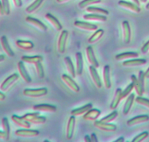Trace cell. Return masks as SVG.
Wrapping results in <instances>:
<instances>
[{
    "label": "cell",
    "instance_id": "9c48e42d",
    "mask_svg": "<svg viewBox=\"0 0 149 142\" xmlns=\"http://www.w3.org/2000/svg\"><path fill=\"white\" fill-rule=\"evenodd\" d=\"M74 26L78 29L86 31H96L97 29V26L90 22H86V21H75L74 22Z\"/></svg>",
    "mask_w": 149,
    "mask_h": 142
},
{
    "label": "cell",
    "instance_id": "6f0895ef",
    "mask_svg": "<svg viewBox=\"0 0 149 142\" xmlns=\"http://www.w3.org/2000/svg\"><path fill=\"white\" fill-rule=\"evenodd\" d=\"M5 59V56L2 55V54H1V55H0V62H3Z\"/></svg>",
    "mask_w": 149,
    "mask_h": 142
},
{
    "label": "cell",
    "instance_id": "83f0119b",
    "mask_svg": "<svg viewBox=\"0 0 149 142\" xmlns=\"http://www.w3.org/2000/svg\"><path fill=\"white\" fill-rule=\"evenodd\" d=\"M75 59H76V74L78 76H81L84 70V59L83 55L81 52H77L75 54Z\"/></svg>",
    "mask_w": 149,
    "mask_h": 142
},
{
    "label": "cell",
    "instance_id": "f1b7e54d",
    "mask_svg": "<svg viewBox=\"0 0 149 142\" xmlns=\"http://www.w3.org/2000/svg\"><path fill=\"white\" fill-rule=\"evenodd\" d=\"M134 99H135V96H134V94H130L127 97V100H126L125 103L124 105V108H123V114L124 116H127L130 113V110L132 107Z\"/></svg>",
    "mask_w": 149,
    "mask_h": 142
},
{
    "label": "cell",
    "instance_id": "30bf717a",
    "mask_svg": "<svg viewBox=\"0 0 149 142\" xmlns=\"http://www.w3.org/2000/svg\"><path fill=\"white\" fill-rule=\"evenodd\" d=\"M122 31L124 43L126 44H129L131 41L132 32L130 23L128 21H124L122 22Z\"/></svg>",
    "mask_w": 149,
    "mask_h": 142
},
{
    "label": "cell",
    "instance_id": "d6a6232c",
    "mask_svg": "<svg viewBox=\"0 0 149 142\" xmlns=\"http://www.w3.org/2000/svg\"><path fill=\"white\" fill-rule=\"evenodd\" d=\"M2 125L3 128V131L5 134V141H9L10 137V126L9 120L6 117H4L2 120Z\"/></svg>",
    "mask_w": 149,
    "mask_h": 142
},
{
    "label": "cell",
    "instance_id": "f6af8a7d",
    "mask_svg": "<svg viewBox=\"0 0 149 142\" xmlns=\"http://www.w3.org/2000/svg\"><path fill=\"white\" fill-rule=\"evenodd\" d=\"M145 78H146V77H145V73L143 72V71H142V70H140V72H139L138 78H137V79H138V81L139 83H140V86L142 87V88L144 89V90H145Z\"/></svg>",
    "mask_w": 149,
    "mask_h": 142
},
{
    "label": "cell",
    "instance_id": "5b68a950",
    "mask_svg": "<svg viewBox=\"0 0 149 142\" xmlns=\"http://www.w3.org/2000/svg\"><path fill=\"white\" fill-rule=\"evenodd\" d=\"M15 135L18 137L33 138L39 136L40 132L39 130H31L30 128H22L15 130Z\"/></svg>",
    "mask_w": 149,
    "mask_h": 142
},
{
    "label": "cell",
    "instance_id": "44dd1931",
    "mask_svg": "<svg viewBox=\"0 0 149 142\" xmlns=\"http://www.w3.org/2000/svg\"><path fill=\"white\" fill-rule=\"evenodd\" d=\"M102 76L104 87L106 89L109 90L111 88V80H110V67L107 64L103 68Z\"/></svg>",
    "mask_w": 149,
    "mask_h": 142
},
{
    "label": "cell",
    "instance_id": "e575fe53",
    "mask_svg": "<svg viewBox=\"0 0 149 142\" xmlns=\"http://www.w3.org/2000/svg\"><path fill=\"white\" fill-rule=\"evenodd\" d=\"M104 30L102 29H97V30L95 31V32L88 38V42L90 44H93V43H97L99 40H100V38L103 36V34H104Z\"/></svg>",
    "mask_w": 149,
    "mask_h": 142
},
{
    "label": "cell",
    "instance_id": "d4e9b609",
    "mask_svg": "<svg viewBox=\"0 0 149 142\" xmlns=\"http://www.w3.org/2000/svg\"><path fill=\"white\" fill-rule=\"evenodd\" d=\"M100 114H101V111L100 110L92 108L88 110L85 114H84L83 118L85 120H87V121H95L98 119Z\"/></svg>",
    "mask_w": 149,
    "mask_h": 142
},
{
    "label": "cell",
    "instance_id": "6da1fadb",
    "mask_svg": "<svg viewBox=\"0 0 149 142\" xmlns=\"http://www.w3.org/2000/svg\"><path fill=\"white\" fill-rule=\"evenodd\" d=\"M23 117L30 124L42 125L45 124L47 121L46 117L40 116L39 113H27L24 114Z\"/></svg>",
    "mask_w": 149,
    "mask_h": 142
},
{
    "label": "cell",
    "instance_id": "cb8c5ba5",
    "mask_svg": "<svg viewBox=\"0 0 149 142\" xmlns=\"http://www.w3.org/2000/svg\"><path fill=\"white\" fill-rule=\"evenodd\" d=\"M11 120L16 125L19 126L22 128H30V127H31L30 123L27 122L23 117H19L18 115L13 114L11 117Z\"/></svg>",
    "mask_w": 149,
    "mask_h": 142
},
{
    "label": "cell",
    "instance_id": "ba28073f",
    "mask_svg": "<svg viewBox=\"0 0 149 142\" xmlns=\"http://www.w3.org/2000/svg\"><path fill=\"white\" fill-rule=\"evenodd\" d=\"M118 5L121 8H124L126 10L131 11V12L134 13H139L141 11V9L138 5H137L134 3H132V2H127L124 0H120L118 2Z\"/></svg>",
    "mask_w": 149,
    "mask_h": 142
},
{
    "label": "cell",
    "instance_id": "680465c9",
    "mask_svg": "<svg viewBox=\"0 0 149 142\" xmlns=\"http://www.w3.org/2000/svg\"><path fill=\"white\" fill-rule=\"evenodd\" d=\"M132 1L133 2V3L136 4V5H138V6L140 5V1H139V0H132Z\"/></svg>",
    "mask_w": 149,
    "mask_h": 142
},
{
    "label": "cell",
    "instance_id": "8d00e7d4",
    "mask_svg": "<svg viewBox=\"0 0 149 142\" xmlns=\"http://www.w3.org/2000/svg\"><path fill=\"white\" fill-rule=\"evenodd\" d=\"M86 11L90 13H97V14H101V15H109V12L105 9L103 8H98V7L95 6H89L86 8Z\"/></svg>",
    "mask_w": 149,
    "mask_h": 142
},
{
    "label": "cell",
    "instance_id": "7a4b0ae2",
    "mask_svg": "<svg viewBox=\"0 0 149 142\" xmlns=\"http://www.w3.org/2000/svg\"><path fill=\"white\" fill-rule=\"evenodd\" d=\"M48 93V90L46 88H39V89H25L23 91V94L26 97L37 98L41 97L46 95Z\"/></svg>",
    "mask_w": 149,
    "mask_h": 142
},
{
    "label": "cell",
    "instance_id": "d590c367",
    "mask_svg": "<svg viewBox=\"0 0 149 142\" xmlns=\"http://www.w3.org/2000/svg\"><path fill=\"white\" fill-rule=\"evenodd\" d=\"M43 2L44 0H34L29 6H28L26 8V13H34V11L37 10L42 5Z\"/></svg>",
    "mask_w": 149,
    "mask_h": 142
},
{
    "label": "cell",
    "instance_id": "816d5d0a",
    "mask_svg": "<svg viewBox=\"0 0 149 142\" xmlns=\"http://www.w3.org/2000/svg\"><path fill=\"white\" fill-rule=\"evenodd\" d=\"M84 141H86V142H91V137H90L89 136H88V135L85 136V137H84Z\"/></svg>",
    "mask_w": 149,
    "mask_h": 142
},
{
    "label": "cell",
    "instance_id": "ab89813d",
    "mask_svg": "<svg viewBox=\"0 0 149 142\" xmlns=\"http://www.w3.org/2000/svg\"><path fill=\"white\" fill-rule=\"evenodd\" d=\"M34 66H35V70L38 78H43L44 76H45V71H44V68L42 64V62L37 63V64H34Z\"/></svg>",
    "mask_w": 149,
    "mask_h": 142
},
{
    "label": "cell",
    "instance_id": "ffe728a7",
    "mask_svg": "<svg viewBox=\"0 0 149 142\" xmlns=\"http://www.w3.org/2000/svg\"><path fill=\"white\" fill-rule=\"evenodd\" d=\"M122 100V90L121 89L118 88L115 92L113 98L112 100L111 103H110V108L111 110H116V108L118 107L119 103Z\"/></svg>",
    "mask_w": 149,
    "mask_h": 142
},
{
    "label": "cell",
    "instance_id": "ac0fdd59",
    "mask_svg": "<svg viewBox=\"0 0 149 142\" xmlns=\"http://www.w3.org/2000/svg\"><path fill=\"white\" fill-rule=\"evenodd\" d=\"M0 43L2 45V48L3 49V51H5V54L8 56L9 57H13L15 56L13 51L11 48L9 42H8V40L6 36L3 35L0 38Z\"/></svg>",
    "mask_w": 149,
    "mask_h": 142
},
{
    "label": "cell",
    "instance_id": "4fadbf2b",
    "mask_svg": "<svg viewBox=\"0 0 149 142\" xmlns=\"http://www.w3.org/2000/svg\"><path fill=\"white\" fill-rule=\"evenodd\" d=\"M33 110L39 112L53 113L56 111V106L50 104H37L33 106Z\"/></svg>",
    "mask_w": 149,
    "mask_h": 142
},
{
    "label": "cell",
    "instance_id": "52a82bcc",
    "mask_svg": "<svg viewBox=\"0 0 149 142\" xmlns=\"http://www.w3.org/2000/svg\"><path fill=\"white\" fill-rule=\"evenodd\" d=\"M94 126L96 128L105 132H114L117 129V126L116 125L111 124V123L103 122L100 120H98V121L95 120L94 123Z\"/></svg>",
    "mask_w": 149,
    "mask_h": 142
},
{
    "label": "cell",
    "instance_id": "f35d334b",
    "mask_svg": "<svg viewBox=\"0 0 149 142\" xmlns=\"http://www.w3.org/2000/svg\"><path fill=\"white\" fill-rule=\"evenodd\" d=\"M117 117H118V112H117L116 111H113L107 116L102 118L101 120H100V121L103 122L110 123L113 121H114V120L117 118Z\"/></svg>",
    "mask_w": 149,
    "mask_h": 142
},
{
    "label": "cell",
    "instance_id": "7402d4cb",
    "mask_svg": "<svg viewBox=\"0 0 149 142\" xmlns=\"http://www.w3.org/2000/svg\"><path fill=\"white\" fill-rule=\"evenodd\" d=\"M92 108L93 105L91 103H88V104L85 105V106H83L81 107H79V108L72 110L70 114H71L72 116H74V117H79V116L85 114L88 110H90Z\"/></svg>",
    "mask_w": 149,
    "mask_h": 142
},
{
    "label": "cell",
    "instance_id": "836d02e7",
    "mask_svg": "<svg viewBox=\"0 0 149 142\" xmlns=\"http://www.w3.org/2000/svg\"><path fill=\"white\" fill-rule=\"evenodd\" d=\"M131 80H132V83L133 85H134V89L135 90L136 93L137 94V95L138 96L143 95V93H144L145 92V90L142 88V87L140 86L137 77H136L135 76L132 75L131 76Z\"/></svg>",
    "mask_w": 149,
    "mask_h": 142
},
{
    "label": "cell",
    "instance_id": "c3c4849f",
    "mask_svg": "<svg viewBox=\"0 0 149 142\" xmlns=\"http://www.w3.org/2000/svg\"><path fill=\"white\" fill-rule=\"evenodd\" d=\"M91 142H97L98 141V139H97V136H96L94 133H92V134L91 135Z\"/></svg>",
    "mask_w": 149,
    "mask_h": 142
},
{
    "label": "cell",
    "instance_id": "9f6ffc18",
    "mask_svg": "<svg viewBox=\"0 0 149 142\" xmlns=\"http://www.w3.org/2000/svg\"><path fill=\"white\" fill-rule=\"evenodd\" d=\"M145 77H146V78H149V67L145 72Z\"/></svg>",
    "mask_w": 149,
    "mask_h": 142
},
{
    "label": "cell",
    "instance_id": "5bb4252c",
    "mask_svg": "<svg viewBox=\"0 0 149 142\" xmlns=\"http://www.w3.org/2000/svg\"><path fill=\"white\" fill-rule=\"evenodd\" d=\"M26 21L27 23H29V24H31V25L35 27L36 28H37L38 29H40L42 31H46L47 29H48V27H46V25L44 23L40 21L39 19H37V18H33V17L27 16L26 18Z\"/></svg>",
    "mask_w": 149,
    "mask_h": 142
},
{
    "label": "cell",
    "instance_id": "484cf974",
    "mask_svg": "<svg viewBox=\"0 0 149 142\" xmlns=\"http://www.w3.org/2000/svg\"><path fill=\"white\" fill-rule=\"evenodd\" d=\"M83 18L86 21H100V22H105L107 21V17H106V15L97 13H90L84 15L83 16Z\"/></svg>",
    "mask_w": 149,
    "mask_h": 142
},
{
    "label": "cell",
    "instance_id": "e0dca14e",
    "mask_svg": "<svg viewBox=\"0 0 149 142\" xmlns=\"http://www.w3.org/2000/svg\"><path fill=\"white\" fill-rule=\"evenodd\" d=\"M147 63V61L145 59H127L126 61L123 62L122 64L124 67H138V66L144 65Z\"/></svg>",
    "mask_w": 149,
    "mask_h": 142
},
{
    "label": "cell",
    "instance_id": "94428289",
    "mask_svg": "<svg viewBox=\"0 0 149 142\" xmlns=\"http://www.w3.org/2000/svg\"><path fill=\"white\" fill-rule=\"evenodd\" d=\"M142 2H143V3H145V2H146L148 1V0H140Z\"/></svg>",
    "mask_w": 149,
    "mask_h": 142
},
{
    "label": "cell",
    "instance_id": "f546056e",
    "mask_svg": "<svg viewBox=\"0 0 149 142\" xmlns=\"http://www.w3.org/2000/svg\"><path fill=\"white\" fill-rule=\"evenodd\" d=\"M138 54L137 52H124L121 53V54H117L115 57V59L118 61H122V60H127V59H131L137 58L138 57Z\"/></svg>",
    "mask_w": 149,
    "mask_h": 142
},
{
    "label": "cell",
    "instance_id": "4dcf8cb0",
    "mask_svg": "<svg viewBox=\"0 0 149 142\" xmlns=\"http://www.w3.org/2000/svg\"><path fill=\"white\" fill-rule=\"evenodd\" d=\"M64 63H65L66 67L68 71L70 76H71L73 78L76 76V70L74 69V64H73L72 61L70 57H66L64 59Z\"/></svg>",
    "mask_w": 149,
    "mask_h": 142
},
{
    "label": "cell",
    "instance_id": "74e56055",
    "mask_svg": "<svg viewBox=\"0 0 149 142\" xmlns=\"http://www.w3.org/2000/svg\"><path fill=\"white\" fill-rule=\"evenodd\" d=\"M102 2V0H83L78 4V7L81 9H84L89 6H92L93 5L99 4Z\"/></svg>",
    "mask_w": 149,
    "mask_h": 142
},
{
    "label": "cell",
    "instance_id": "9a60e30c",
    "mask_svg": "<svg viewBox=\"0 0 149 142\" xmlns=\"http://www.w3.org/2000/svg\"><path fill=\"white\" fill-rule=\"evenodd\" d=\"M149 121V117L148 115H140L130 119L127 122V125L129 127L137 125L143 124Z\"/></svg>",
    "mask_w": 149,
    "mask_h": 142
},
{
    "label": "cell",
    "instance_id": "7bdbcfd3",
    "mask_svg": "<svg viewBox=\"0 0 149 142\" xmlns=\"http://www.w3.org/2000/svg\"><path fill=\"white\" fill-rule=\"evenodd\" d=\"M4 10V15H9L10 13V5L9 0H1Z\"/></svg>",
    "mask_w": 149,
    "mask_h": 142
},
{
    "label": "cell",
    "instance_id": "f907efd6",
    "mask_svg": "<svg viewBox=\"0 0 149 142\" xmlns=\"http://www.w3.org/2000/svg\"><path fill=\"white\" fill-rule=\"evenodd\" d=\"M5 134L4 133V131H2V130H0V139H3V140L5 141Z\"/></svg>",
    "mask_w": 149,
    "mask_h": 142
},
{
    "label": "cell",
    "instance_id": "8fae6325",
    "mask_svg": "<svg viewBox=\"0 0 149 142\" xmlns=\"http://www.w3.org/2000/svg\"><path fill=\"white\" fill-rule=\"evenodd\" d=\"M88 70H89L90 76H91V78L94 82V85L96 86L97 89L101 88L102 87V84L101 79H100V77L99 76L98 72H97V68L94 67V66L90 65L88 67Z\"/></svg>",
    "mask_w": 149,
    "mask_h": 142
},
{
    "label": "cell",
    "instance_id": "ee69618b",
    "mask_svg": "<svg viewBox=\"0 0 149 142\" xmlns=\"http://www.w3.org/2000/svg\"><path fill=\"white\" fill-rule=\"evenodd\" d=\"M133 89H134V85H133L132 83H131V84H130L127 87H126L125 90H122V99L126 98V97H128V96L131 94Z\"/></svg>",
    "mask_w": 149,
    "mask_h": 142
},
{
    "label": "cell",
    "instance_id": "bcb514c9",
    "mask_svg": "<svg viewBox=\"0 0 149 142\" xmlns=\"http://www.w3.org/2000/svg\"><path fill=\"white\" fill-rule=\"evenodd\" d=\"M148 51H149V41H148V42H146V43L143 45V46L142 47L141 52L145 54H146V53L148 52Z\"/></svg>",
    "mask_w": 149,
    "mask_h": 142
},
{
    "label": "cell",
    "instance_id": "f5cc1de1",
    "mask_svg": "<svg viewBox=\"0 0 149 142\" xmlns=\"http://www.w3.org/2000/svg\"><path fill=\"white\" fill-rule=\"evenodd\" d=\"M0 15H4V10H3V8H2V5L1 0H0Z\"/></svg>",
    "mask_w": 149,
    "mask_h": 142
},
{
    "label": "cell",
    "instance_id": "91938a15",
    "mask_svg": "<svg viewBox=\"0 0 149 142\" xmlns=\"http://www.w3.org/2000/svg\"><path fill=\"white\" fill-rule=\"evenodd\" d=\"M146 9L148 10H149V2H148V3L147 4V5H146Z\"/></svg>",
    "mask_w": 149,
    "mask_h": 142
},
{
    "label": "cell",
    "instance_id": "2e32d148",
    "mask_svg": "<svg viewBox=\"0 0 149 142\" xmlns=\"http://www.w3.org/2000/svg\"><path fill=\"white\" fill-rule=\"evenodd\" d=\"M18 70L19 72L20 75H21L22 79L25 81L27 84H29L31 82V78L30 77L29 74L27 72L26 69L25 65H24V62L23 61L18 62Z\"/></svg>",
    "mask_w": 149,
    "mask_h": 142
},
{
    "label": "cell",
    "instance_id": "d6986e66",
    "mask_svg": "<svg viewBox=\"0 0 149 142\" xmlns=\"http://www.w3.org/2000/svg\"><path fill=\"white\" fill-rule=\"evenodd\" d=\"M86 57L90 64L94 66L96 68L100 67V64H99L98 61H97V58H96L92 46H90L89 45V46L87 47L86 49Z\"/></svg>",
    "mask_w": 149,
    "mask_h": 142
},
{
    "label": "cell",
    "instance_id": "681fc988",
    "mask_svg": "<svg viewBox=\"0 0 149 142\" xmlns=\"http://www.w3.org/2000/svg\"><path fill=\"white\" fill-rule=\"evenodd\" d=\"M5 98H6V96H5V94H4L2 92L0 91V101H4V100H5Z\"/></svg>",
    "mask_w": 149,
    "mask_h": 142
},
{
    "label": "cell",
    "instance_id": "3957f363",
    "mask_svg": "<svg viewBox=\"0 0 149 142\" xmlns=\"http://www.w3.org/2000/svg\"><path fill=\"white\" fill-rule=\"evenodd\" d=\"M61 80H62L63 82L67 85V87H68L69 89H70L72 91L76 93L79 92V86H78V84L74 81V80L73 79V78L71 76L67 75V74H63V75L61 76Z\"/></svg>",
    "mask_w": 149,
    "mask_h": 142
},
{
    "label": "cell",
    "instance_id": "b9f144b4",
    "mask_svg": "<svg viewBox=\"0 0 149 142\" xmlns=\"http://www.w3.org/2000/svg\"><path fill=\"white\" fill-rule=\"evenodd\" d=\"M148 136H149L148 132H147V131L143 132L142 133H140V134L137 135V136H135V137L132 139V142H142V141H143L145 139H147V138L148 137Z\"/></svg>",
    "mask_w": 149,
    "mask_h": 142
},
{
    "label": "cell",
    "instance_id": "277c9868",
    "mask_svg": "<svg viewBox=\"0 0 149 142\" xmlns=\"http://www.w3.org/2000/svg\"><path fill=\"white\" fill-rule=\"evenodd\" d=\"M19 79V76L18 73H13L8 76L2 84L0 85V90L2 92H6Z\"/></svg>",
    "mask_w": 149,
    "mask_h": 142
},
{
    "label": "cell",
    "instance_id": "11a10c76",
    "mask_svg": "<svg viewBox=\"0 0 149 142\" xmlns=\"http://www.w3.org/2000/svg\"><path fill=\"white\" fill-rule=\"evenodd\" d=\"M115 142H124V137H119L118 139L114 141Z\"/></svg>",
    "mask_w": 149,
    "mask_h": 142
},
{
    "label": "cell",
    "instance_id": "60d3db41",
    "mask_svg": "<svg viewBox=\"0 0 149 142\" xmlns=\"http://www.w3.org/2000/svg\"><path fill=\"white\" fill-rule=\"evenodd\" d=\"M135 101L137 104L140 105V106H143L144 107H146V108H149V100L147 98H145V97H143L142 96H138V97H136Z\"/></svg>",
    "mask_w": 149,
    "mask_h": 142
},
{
    "label": "cell",
    "instance_id": "8992f818",
    "mask_svg": "<svg viewBox=\"0 0 149 142\" xmlns=\"http://www.w3.org/2000/svg\"><path fill=\"white\" fill-rule=\"evenodd\" d=\"M69 36V32L67 30H63L61 32L57 43V51L60 54H64L66 50V43Z\"/></svg>",
    "mask_w": 149,
    "mask_h": 142
},
{
    "label": "cell",
    "instance_id": "603a6c76",
    "mask_svg": "<svg viewBox=\"0 0 149 142\" xmlns=\"http://www.w3.org/2000/svg\"><path fill=\"white\" fill-rule=\"evenodd\" d=\"M45 18H46L47 21L54 27V28L56 30H57V31H61V30L62 29V25H61L60 21L58 20V18H56L54 15L48 13L45 14Z\"/></svg>",
    "mask_w": 149,
    "mask_h": 142
},
{
    "label": "cell",
    "instance_id": "7c38bea8",
    "mask_svg": "<svg viewBox=\"0 0 149 142\" xmlns=\"http://www.w3.org/2000/svg\"><path fill=\"white\" fill-rule=\"evenodd\" d=\"M75 117L71 116L69 118L67 125V129H66V137L68 140H71L73 137L74 131V127H75Z\"/></svg>",
    "mask_w": 149,
    "mask_h": 142
},
{
    "label": "cell",
    "instance_id": "db71d44e",
    "mask_svg": "<svg viewBox=\"0 0 149 142\" xmlns=\"http://www.w3.org/2000/svg\"><path fill=\"white\" fill-rule=\"evenodd\" d=\"M69 1H70V0H56V2H58V4H64L69 2Z\"/></svg>",
    "mask_w": 149,
    "mask_h": 142
},
{
    "label": "cell",
    "instance_id": "1f68e13d",
    "mask_svg": "<svg viewBox=\"0 0 149 142\" xmlns=\"http://www.w3.org/2000/svg\"><path fill=\"white\" fill-rule=\"evenodd\" d=\"M16 46L20 49L25 50V51H29L34 48V43L29 41H22V40H18L15 42Z\"/></svg>",
    "mask_w": 149,
    "mask_h": 142
},
{
    "label": "cell",
    "instance_id": "7dc6e473",
    "mask_svg": "<svg viewBox=\"0 0 149 142\" xmlns=\"http://www.w3.org/2000/svg\"><path fill=\"white\" fill-rule=\"evenodd\" d=\"M13 2L15 7H16V8H21L23 5L22 0H13Z\"/></svg>",
    "mask_w": 149,
    "mask_h": 142
},
{
    "label": "cell",
    "instance_id": "4316f807",
    "mask_svg": "<svg viewBox=\"0 0 149 142\" xmlns=\"http://www.w3.org/2000/svg\"><path fill=\"white\" fill-rule=\"evenodd\" d=\"M43 57L40 55L36 56H22L21 58V61L28 64H35L38 62H42Z\"/></svg>",
    "mask_w": 149,
    "mask_h": 142
}]
</instances>
